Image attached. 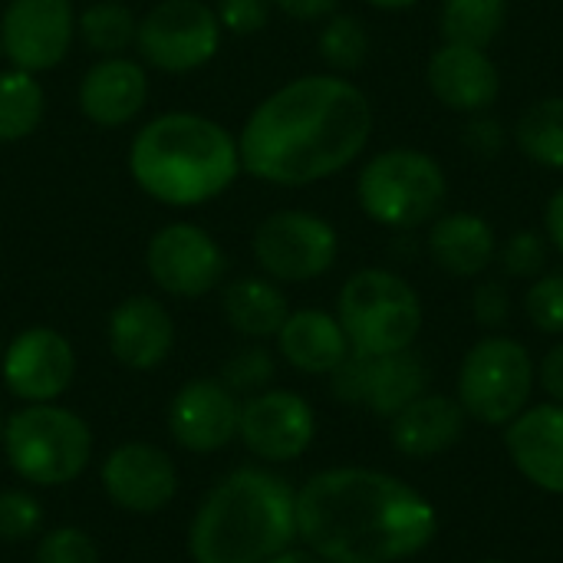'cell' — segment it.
<instances>
[{
  "mask_svg": "<svg viewBox=\"0 0 563 563\" xmlns=\"http://www.w3.org/2000/svg\"><path fill=\"white\" fill-rule=\"evenodd\" d=\"M373 135V106L343 76H300L271 92L238 139L241 168L297 188L343 172Z\"/></svg>",
  "mask_w": 563,
  "mask_h": 563,
  "instance_id": "6da1fadb",
  "label": "cell"
},
{
  "mask_svg": "<svg viewBox=\"0 0 563 563\" xmlns=\"http://www.w3.org/2000/svg\"><path fill=\"white\" fill-rule=\"evenodd\" d=\"M297 534L330 563H396L435 541L439 515L396 475L333 468L297 492Z\"/></svg>",
  "mask_w": 563,
  "mask_h": 563,
  "instance_id": "7a4b0ae2",
  "label": "cell"
},
{
  "mask_svg": "<svg viewBox=\"0 0 563 563\" xmlns=\"http://www.w3.org/2000/svg\"><path fill=\"white\" fill-rule=\"evenodd\" d=\"M129 172L162 205H205L234 185L241 172L238 139L205 115L165 112L132 139Z\"/></svg>",
  "mask_w": 563,
  "mask_h": 563,
  "instance_id": "3957f363",
  "label": "cell"
},
{
  "mask_svg": "<svg viewBox=\"0 0 563 563\" xmlns=\"http://www.w3.org/2000/svg\"><path fill=\"white\" fill-rule=\"evenodd\" d=\"M297 538V495L277 475L241 468L224 478L191 525L198 563H267Z\"/></svg>",
  "mask_w": 563,
  "mask_h": 563,
  "instance_id": "277c9868",
  "label": "cell"
},
{
  "mask_svg": "<svg viewBox=\"0 0 563 563\" xmlns=\"http://www.w3.org/2000/svg\"><path fill=\"white\" fill-rule=\"evenodd\" d=\"M336 320L356 353H402L412 350L422 330V300L406 277L383 267H366L343 284Z\"/></svg>",
  "mask_w": 563,
  "mask_h": 563,
  "instance_id": "5b68a950",
  "label": "cell"
},
{
  "mask_svg": "<svg viewBox=\"0 0 563 563\" xmlns=\"http://www.w3.org/2000/svg\"><path fill=\"white\" fill-rule=\"evenodd\" d=\"M356 198L376 224L412 231L439 218L449 198V181L432 155L419 148H389L363 165Z\"/></svg>",
  "mask_w": 563,
  "mask_h": 563,
  "instance_id": "8992f818",
  "label": "cell"
},
{
  "mask_svg": "<svg viewBox=\"0 0 563 563\" xmlns=\"http://www.w3.org/2000/svg\"><path fill=\"white\" fill-rule=\"evenodd\" d=\"M538 366L525 343L511 336L478 340L459 366V406L482 426L515 422L534 393Z\"/></svg>",
  "mask_w": 563,
  "mask_h": 563,
  "instance_id": "52a82bcc",
  "label": "cell"
},
{
  "mask_svg": "<svg viewBox=\"0 0 563 563\" xmlns=\"http://www.w3.org/2000/svg\"><path fill=\"white\" fill-rule=\"evenodd\" d=\"M7 459L33 485H66L89 462V429L66 409L30 406L16 412L3 432Z\"/></svg>",
  "mask_w": 563,
  "mask_h": 563,
  "instance_id": "ba28073f",
  "label": "cell"
},
{
  "mask_svg": "<svg viewBox=\"0 0 563 563\" xmlns=\"http://www.w3.org/2000/svg\"><path fill=\"white\" fill-rule=\"evenodd\" d=\"M221 43L218 13L201 0H162L139 20L135 46L142 59L165 73L205 66Z\"/></svg>",
  "mask_w": 563,
  "mask_h": 563,
  "instance_id": "9c48e42d",
  "label": "cell"
},
{
  "mask_svg": "<svg viewBox=\"0 0 563 563\" xmlns=\"http://www.w3.org/2000/svg\"><path fill=\"white\" fill-rule=\"evenodd\" d=\"M340 238L330 221L310 211H277L254 231L257 264L287 284L313 280L336 264Z\"/></svg>",
  "mask_w": 563,
  "mask_h": 563,
  "instance_id": "30bf717a",
  "label": "cell"
},
{
  "mask_svg": "<svg viewBox=\"0 0 563 563\" xmlns=\"http://www.w3.org/2000/svg\"><path fill=\"white\" fill-rule=\"evenodd\" d=\"M330 376L336 399L363 406L379 419L399 416L409 402L426 396L429 386V369L422 356H416L412 350L386 356H366L350 350V356Z\"/></svg>",
  "mask_w": 563,
  "mask_h": 563,
  "instance_id": "8fae6325",
  "label": "cell"
},
{
  "mask_svg": "<svg viewBox=\"0 0 563 563\" xmlns=\"http://www.w3.org/2000/svg\"><path fill=\"white\" fill-rule=\"evenodd\" d=\"M76 33L69 0H10L0 20L3 56L26 73H43L63 63Z\"/></svg>",
  "mask_w": 563,
  "mask_h": 563,
  "instance_id": "7c38bea8",
  "label": "cell"
},
{
  "mask_svg": "<svg viewBox=\"0 0 563 563\" xmlns=\"http://www.w3.org/2000/svg\"><path fill=\"white\" fill-rule=\"evenodd\" d=\"M152 280L172 297H201L224 277V254L218 241L198 224H168L155 231L145 251Z\"/></svg>",
  "mask_w": 563,
  "mask_h": 563,
  "instance_id": "4fadbf2b",
  "label": "cell"
},
{
  "mask_svg": "<svg viewBox=\"0 0 563 563\" xmlns=\"http://www.w3.org/2000/svg\"><path fill=\"white\" fill-rule=\"evenodd\" d=\"M241 439L244 445L267 462H290L303 455L313 442L317 422L313 409L297 393H264L241 409Z\"/></svg>",
  "mask_w": 563,
  "mask_h": 563,
  "instance_id": "5bb4252c",
  "label": "cell"
},
{
  "mask_svg": "<svg viewBox=\"0 0 563 563\" xmlns=\"http://www.w3.org/2000/svg\"><path fill=\"white\" fill-rule=\"evenodd\" d=\"M73 373H76L73 346L66 343V336L46 327L20 333L3 356V379L10 393L30 402L56 399L73 383Z\"/></svg>",
  "mask_w": 563,
  "mask_h": 563,
  "instance_id": "9a60e30c",
  "label": "cell"
},
{
  "mask_svg": "<svg viewBox=\"0 0 563 563\" xmlns=\"http://www.w3.org/2000/svg\"><path fill=\"white\" fill-rule=\"evenodd\" d=\"M505 449L531 485L548 495H563V406H528L505 426Z\"/></svg>",
  "mask_w": 563,
  "mask_h": 563,
  "instance_id": "2e32d148",
  "label": "cell"
},
{
  "mask_svg": "<svg viewBox=\"0 0 563 563\" xmlns=\"http://www.w3.org/2000/svg\"><path fill=\"white\" fill-rule=\"evenodd\" d=\"M426 79L442 106L468 115L485 112L501 92V76L492 56L485 49L459 43H442L432 53Z\"/></svg>",
  "mask_w": 563,
  "mask_h": 563,
  "instance_id": "e0dca14e",
  "label": "cell"
},
{
  "mask_svg": "<svg viewBox=\"0 0 563 563\" xmlns=\"http://www.w3.org/2000/svg\"><path fill=\"white\" fill-rule=\"evenodd\" d=\"M241 429V406L224 383H188L172 402V432L191 452H214Z\"/></svg>",
  "mask_w": 563,
  "mask_h": 563,
  "instance_id": "ac0fdd59",
  "label": "cell"
},
{
  "mask_svg": "<svg viewBox=\"0 0 563 563\" xmlns=\"http://www.w3.org/2000/svg\"><path fill=\"white\" fill-rule=\"evenodd\" d=\"M102 482L115 505L139 515L165 508L175 495V468L168 455L152 445L115 449L102 468Z\"/></svg>",
  "mask_w": 563,
  "mask_h": 563,
  "instance_id": "d6986e66",
  "label": "cell"
},
{
  "mask_svg": "<svg viewBox=\"0 0 563 563\" xmlns=\"http://www.w3.org/2000/svg\"><path fill=\"white\" fill-rule=\"evenodd\" d=\"M148 99V76L135 59L106 56L79 82V109L89 122L115 129L132 122Z\"/></svg>",
  "mask_w": 563,
  "mask_h": 563,
  "instance_id": "ffe728a7",
  "label": "cell"
},
{
  "mask_svg": "<svg viewBox=\"0 0 563 563\" xmlns=\"http://www.w3.org/2000/svg\"><path fill=\"white\" fill-rule=\"evenodd\" d=\"M175 340L172 317L152 297H129L109 317V350L132 369L158 366Z\"/></svg>",
  "mask_w": 563,
  "mask_h": 563,
  "instance_id": "44dd1931",
  "label": "cell"
},
{
  "mask_svg": "<svg viewBox=\"0 0 563 563\" xmlns=\"http://www.w3.org/2000/svg\"><path fill=\"white\" fill-rule=\"evenodd\" d=\"M465 409L452 396H419L389 422V435L399 455L406 459H435L462 442L465 435Z\"/></svg>",
  "mask_w": 563,
  "mask_h": 563,
  "instance_id": "7402d4cb",
  "label": "cell"
},
{
  "mask_svg": "<svg viewBox=\"0 0 563 563\" xmlns=\"http://www.w3.org/2000/svg\"><path fill=\"white\" fill-rule=\"evenodd\" d=\"M429 254L435 267L452 277H478L495 261V228L472 211L439 214L429 231Z\"/></svg>",
  "mask_w": 563,
  "mask_h": 563,
  "instance_id": "603a6c76",
  "label": "cell"
},
{
  "mask_svg": "<svg viewBox=\"0 0 563 563\" xmlns=\"http://www.w3.org/2000/svg\"><path fill=\"white\" fill-rule=\"evenodd\" d=\"M277 343L290 366H297L300 373H313V376L333 373L353 350L340 320L323 310L290 313L277 333Z\"/></svg>",
  "mask_w": 563,
  "mask_h": 563,
  "instance_id": "cb8c5ba5",
  "label": "cell"
},
{
  "mask_svg": "<svg viewBox=\"0 0 563 563\" xmlns=\"http://www.w3.org/2000/svg\"><path fill=\"white\" fill-rule=\"evenodd\" d=\"M224 317L238 333L264 340L280 333L290 310H287V297L271 280L244 277L224 290Z\"/></svg>",
  "mask_w": 563,
  "mask_h": 563,
  "instance_id": "d4e9b609",
  "label": "cell"
},
{
  "mask_svg": "<svg viewBox=\"0 0 563 563\" xmlns=\"http://www.w3.org/2000/svg\"><path fill=\"white\" fill-rule=\"evenodd\" d=\"M508 23V0H445L442 36L445 43L485 49Z\"/></svg>",
  "mask_w": 563,
  "mask_h": 563,
  "instance_id": "484cf974",
  "label": "cell"
},
{
  "mask_svg": "<svg viewBox=\"0 0 563 563\" xmlns=\"http://www.w3.org/2000/svg\"><path fill=\"white\" fill-rule=\"evenodd\" d=\"M43 86L26 69L0 73V142H20L36 132L43 119Z\"/></svg>",
  "mask_w": 563,
  "mask_h": 563,
  "instance_id": "4316f807",
  "label": "cell"
},
{
  "mask_svg": "<svg viewBox=\"0 0 563 563\" xmlns=\"http://www.w3.org/2000/svg\"><path fill=\"white\" fill-rule=\"evenodd\" d=\"M515 139L531 162L563 168V96H548L528 106L515 125Z\"/></svg>",
  "mask_w": 563,
  "mask_h": 563,
  "instance_id": "83f0119b",
  "label": "cell"
},
{
  "mask_svg": "<svg viewBox=\"0 0 563 563\" xmlns=\"http://www.w3.org/2000/svg\"><path fill=\"white\" fill-rule=\"evenodd\" d=\"M79 33L86 40V46H92L96 53L119 56L135 43L139 20L132 16L129 7H122L115 0H99L79 13Z\"/></svg>",
  "mask_w": 563,
  "mask_h": 563,
  "instance_id": "f1b7e54d",
  "label": "cell"
},
{
  "mask_svg": "<svg viewBox=\"0 0 563 563\" xmlns=\"http://www.w3.org/2000/svg\"><path fill=\"white\" fill-rule=\"evenodd\" d=\"M320 56L336 73H353L369 56V33L360 16L340 13L320 30Z\"/></svg>",
  "mask_w": 563,
  "mask_h": 563,
  "instance_id": "f546056e",
  "label": "cell"
},
{
  "mask_svg": "<svg viewBox=\"0 0 563 563\" xmlns=\"http://www.w3.org/2000/svg\"><path fill=\"white\" fill-rule=\"evenodd\" d=\"M528 320L551 336L563 333V274H541L525 294Z\"/></svg>",
  "mask_w": 563,
  "mask_h": 563,
  "instance_id": "4dcf8cb0",
  "label": "cell"
},
{
  "mask_svg": "<svg viewBox=\"0 0 563 563\" xmlns=\"http://www.w3.org/2000/svg\"><path fill=\"white\" fill-rule=\"evenodd\" d=\"M498 257H501V267H505L508 277L531 280V277H541V271L548 267V244H544V238L538 231L521 228L501 244Z\"/></svg>",
  "mask_w": 563,
  "mask_h": 563,
  "instance_id": "1f68e13d",
  "label": "cell"
},
{
  "mask_svg": "<svg viewBox=\"0 0 563 563\" xmlns=\"http://www.w3.org/2000/svg\"><path fill=\"white\" fill-rule=\"evenodd\" d=\"M224 386L231 393H254V389H264L274 376V360L267 350L261 346H251V350H241L234 353L228 363H224Z\"/></svg>",
  "mask_w": 563,
  "mask_h": 563,
  "instance_id": "d6a6232c",
  "label": "cell"
},
{
  "mask_svg": "<svg viewBox=\"0 0 563 563\" xmlns=\"http://www.w3.org/2000/svg\"><path fill=\"white\" fill-rule=\"evenodd\" d=\"M40 525V505L23 492H3L0 495V538L3 541H23Z\"/></svg>",
  "mask_w": 563,
  "mask_h": 563,
  "instance_id": "836d02e7",
  "label": "cell"
},
{
  "mask_svg": "<svg viewBox=\"0 0 563 563\" xmlns=\"http://www.w3.org/2000/svg\"><path fill=\"white\" fill-rule=\"evenodd\" d=\"M274 0H218V23L238 36L261 33L271 20Z\"/></svg>",
  "mask_w": 563,
  "mask_h": 563,
  "instance_id": "e575fe53",
  "label": "cell"
},
{
  "mask_svg": "<svg viewBox=\"0 0 563 563\" xmlns=\"http://www.w3.org/2000/svg\"><path fill=\"white\" fill-rule=\"evenodd\" d=\"M36 563H99V554L82 531L63 528V531H53L40 544Z\"/></svg>",
  "mask_w": 563,
  "mask_h": 563,
  "instance_id": "d590c367",
  "label": "cell"
},
{
  "mask_svg": "<svg viewBox=\"0 0 563 563\" xmlns=\"http://www.w3.org/2000/svg\"><path fill=\"white\" fill-rule=\"evenodd\" d=\"M505 142H508L505 125H501L495 115L475 112V119L462 129V145H465L475 158H482V162L498 158V155L505 152Z\"/></svg>",
  "mask_w": 563,
  "mask_h": 563,
  "instance_id": "8d00e7d4",
  "label": "cell"
},
{
  "mask_svg": "<svg viewBox=\"0 0 563 563\" xmlns=\"http://www.w3.org/2000/svg\"><path fill=\"white\" fill-rule=\"evenodd\" d=\"M472 310H475V320L478 327L485 330H498L508 323L511 317V297H508V287L501 280H485L475 287V297H472Z\"/></svg>",
  "mask_w": 563,
  "mask_h": 563,
  "instance_id": "74e56055",
  "label": "cell"
},
{
  "mask_svg": "<svg viewBox=\"0 0 563 563\" xmlns=\"http://www.w3.org/2000/svg\"><path fill=\"white\" fill-rule=\"evenodd\" d=\"M541 386L551 396V402L563 406V343L541 360Z\"/></svg>",
  "mask_w": 563,
  "mask_h": 563,
  "instance_id": "f35d334b",
  "label": "cell"
},
{
  "mask_svg": "<svg viewBox=\"0 0 563 563\" xmlns=\"http://www.w3.org/2000/svg\"><path fill=\"white\" fill-rule=\"evenodd\" d=\"M274 7H280L294 20H320L333 13L336 0H274Z\"/></svg>",
  "mask_w": 563,
  "mask_h": 563,
  "instance_id": "ab89813d",
  "label": "cell"
},
{
  "mask_svg": "<svg viewBox=\"0 0 563 563\" xmlns=\"http://www.w3.org/2000/svg\"><path fill=\"white\" fill-rule=\"evenodd\" d=\"M544 231L551 238V244L558 247V254L563 257V188H558L548 201V211H544Z\"/></svg>",
  "mask_w": 563,
  "mask_h": 563,
  "instance_id": "60d3db41",
  "label": "cell"
},
{
  "mask_svg": "<svg viewBox=\"0 0 563 563\" xmlns=\"http://www.w3.org/2000/svg\"><path fill=\"white\" fill-rule=\"evenodd\" d=\"M267 563H330L327 558H320V554H313L310 548L307 551H284V554H277V558H271Z\"/></svg>",
  "mask_w": 563,
  "mask_h": 563,
  "instance_id": "b9f144b4",
  "label": "cell"
},
{
  "mask_svg": "<svg viewBox=\"0 0 563 563\" xmlns=\"http://www.w3.org/2000/svg\"><path fill=\"white\" fill-rule=\"evenodd\" d=\"M366 3H373V7H379V10H409V7H416L419 0H366Z\"/></svg>",
  "mask_w": 563,
  "mask_h": 563,
  "instance_id": "7bdbcfd3",
  "label": "cell"
},
{
  "mask_svg": "<svg viewBox=\"0 0 563 563\" xmlns=\"http://www.w3.org/2000/svg\"><path fill=\"white\" fill-rule=\"evenodd\" d=\"M482 563H505V561H482Z\"/></svg>",
  "mask_w": 563,
  "mask_h": 563,
  "instance_id": "ee69618b",
  "label": "cell"
},
{
  "mask_svg": "<svg viewBox=\"0 0 563 563\" xmlns=\"http://www.w3.org/2000/svg\"><path fill=\"white\" fill-rule=\"evenodd\" d=\"M0 432H3V422H0Z\"/></svg>",
  "mask_w": 563,
  "mask_h": 563,
  "instance_id": "f6af8a7d",
  "label": "cell"
},
{
  "mask_svg": "<svg viewBox=\"0 0 563 563\" xmlns=\"http://www.w3.org/2000/svg\"><path fill=\"white\" fill-rule=\"evenodd\" d=\"M0 56H3V46H0Z\"/></svg>",
  "mask_w": 563,
  "mask_h": 563,
  "instance_id": "bcb514c9",
  "label": "cell"
}]
</instances>
